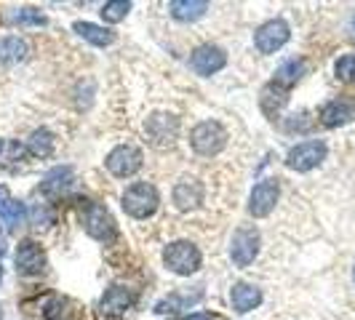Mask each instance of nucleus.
I'll return each mask as SVG.
<instances>
[{"mask_svg": "<svg viewBox=\"0 0 355 320\" xmlns=\"http://www.w3.org/2000/svg\"><path fill=\"white\" fill-rule=\"evenodd\" d=\"M121 203H123V211L128 213V216H134V219H147V216L155 213L160 197H158V190H155L153 184L137 181V184H131L123 193V200H121Z\"/></svg>", "mask_w": 355, "mask_h": 320, "instance_id": "f257e3e1", "label": "nucleus"}, {"mask_svg": "<svg viewBox=\"0 0 355 320\" xmlns=\"http://www.w3.org/2000/svg\"><path fill=\"white\" fill-rule=\"evenodd\" d=\"M163 265L174 275H193L200 269V251L190 240H177L163 251Z\"/></svg>", "mask_w": 355, "mask_h": 320, "instance_id": "f03ea898", "label": "nucleus"}, {"mask_svg": "<svg viewBox=\"0 0 355 320\" xmlns=\"http://www.w3.org/2000/svg\"><path fill=\"white\" fill-rule=\"evenodd\" d=\"M190 144L198 155H216L227 144V131L216 121H203L190 131Z\"/></svg>", "mask_w": 355, "mask_h": 320, "instance_id": "7ed1b4c3", "label": "nucleus"}, {"mask_svg": "<svg viewBox=\"0 0 355 320\" xmlns=\"http://www.w3.org/2000/svg\"><path fill=\"white\" fill-rule=\"evenodd\" d=\"M326 142H320V139H310V142H300L297 147H291L288 150V155H286V166L291 168V171H313L315 166H320L323 160H326Z\"/></svg>", "mask_w": 355, "mask_h": 320, "instance_id": "20e7f679", "label": "nucleus"}, {"mask_svg": "<svg viewBox=\"0 0 355 320\" xmlns=\"http://www.w3.org/2000/svg\"><path fill=\"white\" fill-rule=\"evenodd\" d=\"M83 227L89 232L94 240H102V243H110L115 238V219L110 216L107 208L91 203V200H83Z\"/></svg>", "mask_w": 355, "mask_h": 320, "instance_id": "39448f33", "label": "nucleus"}, {"mask_svg": "<svg viewBox=\"0 0 355 320\" xmlns=\"http://www.w3.org/2000/svg\"><path fill=\"white\" fill-rule=\"evenodd\" d=\"M107 171L112 177L125 179V177H134L139 168H142V150L134 147V144H121L115 147L105 160Z\"/></svg>", "mask_w": 355, "mask_h": 320, "instance_id": "423d86ee", "label": "nucleus"}, {"mask_svg": "<svg viewBox=\"0 0 355 320\" xmlns=\"http://www.w3.org/2000/svg\"><path fill=\"white\" fill-rule=\"evenodd\" d=\"M259 254V232L254 227H238L230 240V259L235 267H249Z\"/></svg>", "mask_w": 355, "mask_h": 320, "instance_id": "0eeeda50", "label": "nucleus"}, {"mask_svg": "<svg viewBox=\"0 0 355 320\" xmlns=\"http://www.w3.org/2000/svg\"><path fill=\"white\" fill-rule=\"evenodd\" d=\"M137 302V296L123 288V285H112L107 288L105 296L99 299V318L102 320H121L131 310V304Z\"/></svg>", "mask_w": 355, "mask_h": 320, "instance_id": "6e6552de", "label": "nucleus"}, {"mask_svg": "<svg viewBox=\"0 0 355 320\" xmlns=\"http://www.w3.org/2000/svg\"><path fill=\"white\" fill-rule=\"evenodd\" d=\"M288 24H286L284 19H270L265 21L259 30H257V35H254V43H257V48L259 53H275L278 48H284L286 43H288Z\"/></svg>", "mask_w": 355, "mask_h": 320, "instance_id": "1a4fd4ad", "label": "nucleus"}, {"mask_svg": "<svg viewBox=\"0 0 355 320\" xmlns=\"http://www.w3.org/2000/svg\"><path fill=\"white\" fill-rule=\"evenodd\" d=\"M144 131H147V139L153 147H171L174 139H177V131H179V121L174 115H168V112H158V115H153L147 125H144Z\"/></svg>", "mask_w": 355, "mask_h": 320, "instance_id": "9d476101", "label": "nucleus"}, {"mask_svg": "<svg viewBox=\"0 0 355 320\" xmlns=\"http://www.w3.org/2000/svg\"><path fill=\"white\" fill-rule=\"evenodd\" d=\"M278 195H281V187H278V181H275V179H265V181H259L249 195V213L251 216H257V219L267 216V213L275 208Z\"/></svg>", "mask_w": 355, "mask_h": 320, "instance_id": "9b49d317", "label": "nucleus"}, {"mask_svg": "<svg viewBox=\"0 0 355 320\" xmlns=\"http://www.w3.org/2000/svg\"><path fill=\"white\" fill-rule=\"evenodd\" d=\"M17 269L21 275H40L46 269V254L35 240H21L17 246Z\"/></svg>", "mask_w": 355, "mask_h": 320, "instance_id": "f8f14e48", "label": "nucleus"}, {"mask_svg": "<svg viewBox=\"0 0 355 320\" xmlns=\"http://www.w3.org/2000/svg\"><path fill=\"white\" fill-rule=\"evenodd\" d=\"M225 64H227V56H225L222 48H216V46H200V48L190 56V67H193L198 75H203V78L219 72Z\"/></svg>", "mask_w": 355, "mask_h": 320, "instance_id": "ddd939ff", "label": "nucleus"}, {"mask_svg": "<svg viewBox=\"0 0 355 320\" xmlns=\"http://www.w3.org/2000/svg\"><path fill=\"white\" fill-rule=\"evenodd\" d=\"M174 206L179 211H190V208H198L203 203V184L198 179H182L174 187Z\"/></svg>", "mask_w": 355, "mask_h": 320, "instance_id": "4468645a", "label": "nucleus"}, {"mask_svg": "<svg viewBox=\"0 0 355 320\" xmlns=\"http://www.w3.org/2000/svg\"><path fill=\"white\" fill-rule=\"evenodd\" d=\"M72 184H75L72 168L70 166H59V168H53V171L46 174L43 184H40V193H43L46 197H62L70 193Z\"/></svg>", "mask_w": 355, "mask_h": 320, "instance_id": "2eb2a0df", "label": "nucleus"}, {"mask_svg": "<svg viewBox=\"0 0 355 320\" xmlns=\"http://www.w3.org/2000/svg\"><path fill=\"white\" fill-rule=\"evenodd\" d=\"M262 302V291L251 283H235L230 288V304L235 312H249Z\"/></svg>", "mask_w": 355, "mask_h": 320, "instance_id": "dca6fc26", "label": "nucleus"}, {"mask_svg": "<svg viewBox=\"0 0 355 320\" xmlns=\"http://www.w3.org/2000/svg\"><path fill=\"white\" fill-rule=\"evenodd\" d=\"M353 105L347 99H334L320 109V123L326 128H337V125H345L350 118H353Z\"/></svg>", "mask_w": 355, "mask_h": 320, "instance_id": "f3484780", "label": "nucleus"}, {"mask_svg": "<svg viewBox=\"0 0 355 320\" xmlns=\"http://www.w3.org/2000/svg\"><path fill=\"white\" fill-rule=\"evenodd\" d=\"M0 219L8 230H17L24 222V203H19L17 197L8 195L6 187H0Z\"/></svg>", "mask_w": 355, "mask_h": 320, "instance_id": "a211bd4d", "label": "nucleus"}, {"mask_svg": "<svg viewBox=\"0 0 355 320\" xmlns=\"http://www.w3.org/2000/svg\"><path fill=\"white\" fill-rule=\"evenodd\" d=\"M168 11L179 21H196V19H200L209 11V3L206 0H171Z\"/></svg>", "mask_w": 355, "mask_h": 320, "instance_id": "6ab92c4d", "label": "nucleus"}, {"mask_svg": "<svg viewBox=\"0 0 355 320\" xmlns=\"http://www.w3.org/2000/svg\"><path fill=\"white\" fill-rule=\"evenodd\" d=\"M72 30L83 37V40H89V43H94V46H99V48H102V46H110V43L115 40V33H112V30L99 27V24H94V21H75Z\"/></svg>", "mask_w": 355, "mask_h": 320, "instance_id": "aec40b11", "label": "nucleus"}, {"mask_svg": "<svg viewBox=\"0 0 355 320\" xmlns=\"http://www.w3.org/2000/svg\"><path fill=\"white\" fill-rule=\"evenodd\" d=\"M304 75V62L302 59H288L284 62L278 72H275V80H272V86H278L281 91L291 89L294 83H300V78Z\"/></svg>", "mask_w": 355, "mask_h": 320, "instance_id": "412c9836", "label": "nucleus"}, {"mask_svg": "<svg viewBox=\"0 0 355 320\" xmlns=\"http://www.w3.org/2000/svg\"><path fill=\"white\" fill-rule=\"evenodd\" d=\"M27 56V43L17 35L0 37V64H14Z\"/></svg>", "mask_w": 355, "mask_h": 320, "instance_id": "4be33fe9", "label": "nucleus"}, {"mask_svg": "<svg viewBox=\"0 0 355 320\" xmlns=\"http://www.w3.org/2000/svg\"><path fill=\"white\" fill-rule=\"evenodd\" d=\"M53 152V134L49 128H37L33 131L30 142H27V155L33 158H49Z\"/></svg>", "mask_w": 355, "mask_h": 320, "instance_id": "5701e85b", "label": "nucleus"}, {"mask_svg": "<svg viewBox=\"0 0 355 320\" xmlns=\"http://www.w3.org/2000/svg\"><path fill=\"white\" fill-rule=\"evenodd\" d=\"M27 155L24 144L14 142V139H0V168H17L19 163Z\"/></svg>", "mask_w": 355, "mask_h": 320, "instance_id": "b1692460", "label": "nucleus"}, {"mask_svg": "<svg viewBox=\"0 0 355 320\" xmlns=\"http://www.w3.org/2000/svg\"><path fill=\"white\" fill-rule=\"evenodd\" d=\"M128 11H131V3H128V0H110V3L102 6L99 14H102V19L110 21V24H118V21H123Z\"/></svg>", "mask_w": 355, "mask_h": 320, "instance_id": "393cba45", "label": "nucleus"}, {"mask_svg": "<svg viewBox=\"0 0 355 320\" xmlns=\"http://www.w3.org/2000/svg\"><path fill=\"white\" fill-rule=\"evenodd\" d=\"M203 294L198 291V294H177V296H171V299H163V302H158L155 304V312H177V310H184L187 304H193V302H198Z\"/></svg>", "mask_w": 355, "mask_h": 320, "instance_id": "a878e982", "label": "nucleus"}, {"mask_svg": "<svg viewBox=\"0 0 355 320\" xmlns=\"http://www.w3.org/2000/svg\"><path fill=\"white\" fill-rule=\"evenodd\" d=\"M334 70H337L339 80H345V83H355V53H345V56H339L337 64H334Z\"/></svg>", "mask_w": 355, "mask_h": 320, "instance_id": "bb28decb", "label": "nucleus"}, {"mask_svg": "<svg viewBox=\"0 0 355 320\" xmlns=\"http://www.w3.org/2000/svg\"><path fill=\"white\" fill-rule=\"evenodd\" d=\"M11 21L14 24H35V27H40V24H46V17L35 8H17L11 14Z\"/></svg>", "mask_w": 355, "mask_h": 320, "instance_id": "cd10ccee", "label": "nucleus"}, {"mask_svg": "<svg viewBox=\"0 0 355 320\" xmlns=\"http://www.w3.org/2000/svg\"><path fill=\"white\" fill-rule=\"evenodd\" d=\"M30 224L33 227H49V224H53V211L46 206V203H37V206H33V211H30Z\"/></svg>", "mask_w": 355, "mask_h": 320, "instance_id": "c85d7f7f", "label": "nucleus"}, {"mask_svg": "<svg viewBox=\"0 0 355 320\" xmlns=\"http://www.w3.org/2000/svg\"><path fill=\"white\" fill-rule=\"evenodd\" d=\"M182 320H216L214 315H209V312H196V315H187V318Z\"/></svg>", "mask_w": 355, "mask_h": 320, "instance_id": "c756f323", "label": "nucleus"}, {"mask_svg": "<svg viewBox=\"0 0 355 320\" xmlns=\"http://www.w3.org/2000/svg\"><path fill=\"white\" fill-rule=\"evenodd\" d=\"M3 254H6V238L0 235V256H3Z\"/></svg>", "mask_w": 355, "mask_h": 320, "instance_id": "7c9ffc66", "label": "nucleus"}, {"mask_svg": "<svg viewBox=\"0 0 355 320\" xmlns=\"http://www.w3.org/2000/svg\"><path fill=\"white\" fill-rule=\"evenodd\" d=\"M353 30H355V17H353Z\"/></svg>", "mask_w": 355, "mask_h": 320, "instance_id": "2f4dec72", "label": "nucleus"}, {"mask_svg": "<svg viewBox=\"0 0 355 320\" xmlns=\"http://www.w3.org/2000/svg\"><path fill=\"white\" fill-rule=\"evenodd\" d=\"M0 278H3V269H0Z\"/></svg>", "mask_w": 355, "mask_h": 320, "instance_id": "473e14b6", "label": "nucleus"}, {"mask_svg": "<svg viewBox=\"0 0 355 320\" xmlns=\"http://www.w3.org/2000/svg\"><path fill=\"white\" fill-rule=\"evenodd\" d=\"M353 281H355V269H353Z\"/></svg>", "mask_w": 355, "mask_h": 320, "instance_id": "72a5a7b5", "label": "nucleus"}]
</instances>
